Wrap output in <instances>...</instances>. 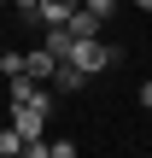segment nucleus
<instances>
[{
    "label": "nucleus",
    "mask_w": 152,
    "mask_h": 158,
    "mask_svg": "<svg viewBox=\"0 0 152 158\" xmlns=\"http://www.w3.org/2000/svg\"><path fill=\"white\" fill-rule=\"evenodd\" d=\"M70 59H76L88 76H100L105 64H117V47H105L100 35H88V41H70Z\"/></svg>",
    "instance_id": "obj_1"
},
{
    "label": "nucleus",
    "mask_w": 152,
    "mask_h": 158,
    "mask_svg": "<svg viewBox=\"0 0 152 158\" xmlns=\"http://www.w3.org/2000/svg\"><path fill=\"white\" fill-rule=\"evenodd\" d=\"M12 129H18L23 141H35V135L47 129V111H41V106H12Z\"/></svg>",
    "instance_id": "obj_2"
},
{
    "label": "nucleus",
    "mask_w": 152,
    "mask_h": 158,
    "mask_svg": "<svg viewBox=\"0 0 152 158\" xmlns=\"http://www.w3.org/2000/svg\"><path fill=\"white\" fill-rule=\"evenodd\" d=\"M100 23H105V18H100V12H88V6H76V12L64 18V29H70V41H88V35H100Z\"/></svg>",
    "instance_id": "obj_3"
},
{
    "label": "nucleus",
    "mask_w": 152,
    "mask_h": 158,
    "mask_svg": "<svg viewBox=\"0 0 152 158\" xmlns=\"http://www.w3.org/2000/svg\"><path fill=\"white\" fill-rule=\"evenodd\" d=\"M53 82H59V94H82V82H88V70H82L76 59H59V64H53Z\"/></svg>",
    "instance_id": "obj_4"
},
{
    "label": "nucleus",
    "mask_w": 152,
    "mask_h": 158,
    "mask_svg": "<svg viewBox=\"0 0 152 158\" xmlns=\"http://www.w3.org/2000/svg\"><path fill=\"white\" fill-rule=\"evenodd\" d=\"M76 6H82V0H35V23H47V29H53V23H64Z\"/></svg>",
    "instance_id": "obj_5"
},
{
    "label": "nucleus",
    "mask_w": 152,
    "mask_h": 158,
    "mask_svg": "<svg viewBox=\"0 0 152 158\" xmlns=\"http://www.w3.org/2000/svg\"><path fill=\"white\" fill-rule=\"evenodd\" d=\"M53 64H59V59H53L47 47H35V53H23V76H35V82H47V76H53Z\"/></svg>",
    "instance_id": "obj_6"
},
{
    "label": "nucleus",
    "mask_w": 152,
    "mask_h": 158,
    "mask_svg": "<svg viewBox=\"0 0 152 158\" xmlns=\"http://www.w3.org/2000/svg\"><path fill=\"white\" fill-rule=\"evenodd\" d=\"M41 47H47V53H53V59H70V29H64V23H53V29H47V41H41Z\"/></svg>",
    "instance_id": "obj_7"
},
{
    "label": "nucleus",
    "mask_w": 152,
    "mask_h": 158,
    "mask_svg": "<svg viewBox=\"0 0 152 158\" xmlns=\"http://www.w3.org/2000/svg\"><path fill=\"white\" fill-rule=\"evenodd\" d=\"M0 152L18 158V152H23V135H18V129H0Z\"/></svg>",
    "instance_id": "obj_8"
},
{
    "label": "nucleus",
    "mask_w": 152,
    "mask_h": 158,
    "mask_svg": "<svg viewBox=\"0 0 152 158\" xmlns=\"http://www.w3.org/2000/svg\"><path fill=\"white\" fill-rule=\"evenodd\" d=\"M82 6H88V12H100V18H111V6H117V0H82Z\"/></svg>",
    "instance_id": "obj_9"
},
{
    "label": "nucleus",
    "mask_w": 152,
    "mask_h": 158,
    "mask_svg": "<svg viewBox=\"0 0 152 158\" xmlns=\"http://www.w3.org/2000/svg\"><path fill=\"white\" fill-rule=\"evenodd\" d=\"M141 106H146V111H152V82H141Z\"/></svg>",
    "instance_id": "obj_10"
},
{
    "label": "nucleus",
    "mask_w": 152,
    "mask_h": 158,
    "mask_svg": "<svg viewBox=\"0 0 152 158\" xmlns=\"http://www.w3.org/2000/svg\"><path fill=\"white\" fill-rule=\"evenodd\" d=\"M18 12H23V18H35V0H18Z\"/></svg>",
    "instance_id": "obj_11"
},
{
    "label": "nucleus",
    "mask_w": 152,
    "mask_h": 158,
    "mask_svg": "<svg viewBox=\"0 0 152 158\" xmlns=\"http://www.w3.org/2000/svg\"><path fill=\"white\" fill-rule=\"evenodd\" d=\"M135 6H141V12H152V0H135Z\"/></svg>",
    "instance_id": "obj_12"
},
{
    "label": "nucleus",
    "mask_w": 152,
    "mask_h": 158,
    "mask_svg": "<svg viewBox=\"0 0 152 158\" xmlns=\"http://www.w3.org/2000/svg\"><path fill=\"white\" fill-rule=\"evenodd\" d=\"M146 18H152V12H146Z\"/></svg>",
    "instance_id": "obj_13"
}]
</instances>
